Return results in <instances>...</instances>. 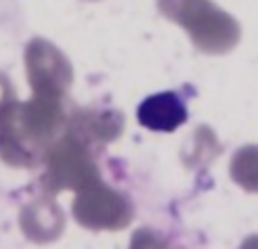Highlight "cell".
<instances>
[{"label":"cell","mask_w":258,"mask_h":249,"mask_svg":"<svg viewBox=\"0 0 258 249\" xmlns=\"http://www.w3.org/2000/svg\"><path fill=\"white\" fill-rule=\"evenodd\" d=\"M136 118L150 132H177L188 120V109L179 93L163 91L145 98L136 109Z\"/></svg>","instance_id":"6da1fadb"}]
</instances>
